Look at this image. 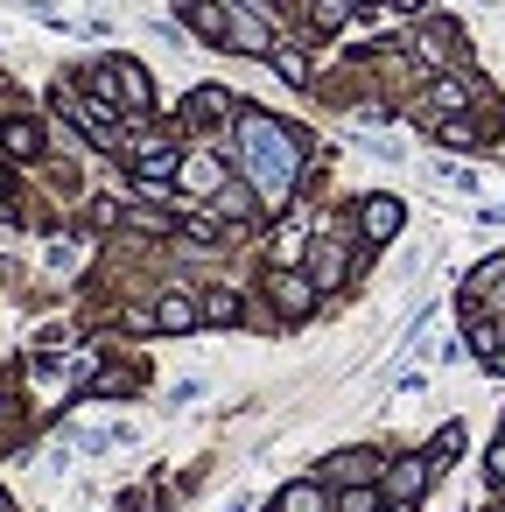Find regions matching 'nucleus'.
<instances>
[{
	"label": "nucleus",
	"mask_w": 505,
	"mask_h": 512,
	"mask_svg": "<svg viewBox=\"0 0 505 512\" xmlns=\"http://www.w3.org/2000/svg\"><path fill=\"white\" fill-rule=\"evenodd\" d=\"M239 148H246L253 190H260L267 204H288V183H295V162H302L295 134H288L274 113H239Z\"/></svg>",
	"instance_id": "1"
},
{
	"label": "nucleus",
	"mask_w": 505,
	"mask_h": 512,
	"mask_svg": "<svg viewBox=\"0 0 505 512\" xmlns=\"http://www.w3.org/2000/svg\"><path fill=\"white\" fill-rule=\"evenodd\" d=\"M267 288H274V309H281L288 323H302V316L316 309V281H309V274H274Z\"/></svg>",
	"instance_id": "2"
},
{
	"label": "nucleus",
	"mask_w": 505,
	"mask_h": 512,
	"mask_svg": "<svg viewBox=\"0 0 505 512\" xmlns=\"http://www.w3.org/2000/svg\"><path fill=\"white\" fill-rule=\"evenodd\" d=\"M176 176H183V190H197V197H218V190L232 183V176H225V162H218L211 148H204V155H183V169H176Z\"/></svg>",
	"instance_id": "3"
},
{
	"label": "nucleus",
	"mask_w": 505,
	"mask_h": 512,
	"mask_svg": "<svg viewBox=\"0 0 505 512\" xmlns=\"http://www.w3.org/2000/svg\"><path fill=\"white\" fill-rule=\"evenodd\" d=\"M358 225H365L372 246H386V239L400 232V197H365V204H358Z\"/></svg>",
	"instance_id": "4"
},
{
	"label": "nucleus",
	"mask_w": 505,
	"mask_h": 512,
	"mask_svg": "<svg viewBox=\"0 0 505 512\" xmlns=\"http://www.w3.org/2000/svg\"><path fill=\"white\" fill-rule=\"evenodd\" d=\"M428 470H435L428 456H400V463L386 470V491H393V498H414V491L428 484Z\"/></svg>",
	"instance_id": "5"
},
{
	"label": "nucleus",
	"mask_w": 505,
	"mask_h": 512,
	"mask_svg": "<svg viewBox=\"0 0 505 512\" xmlns=\"http://www.w3.org/2000/svg\"><path fill=\"white\" fill-rule=\"evenodd\" d=\"M309 281H316V288H337V281H344V239H323V246H316Z\"/></svg>",
	"instance_id": "6"
},
{
	"label": "nucleus",
	"mask_w": 505,
	"mask_h": 512,
	"mask_svg": "<svg viewBox=\"0 0 505 512\" xmlns=\"http://www.w3.org/2000/svg\"><path fill=\"white\" fill-rule=\"evenodd\" d=\"M190 29H197V36H211V43H225L232 8H225V0H197V8H190Z\"/></svg>",
	"instance_id": "7"
},
{
	"label": "nucleus",
	"mask_w": 505,
	"mask_h": 512,
	"mask_svg": "<svg viewBox=\"0 0 505 512\" xmlns=\"http://www.w3.org/2000/svg\"><path fill=\"white\" fill-rule=\"evenodd\" d=\"M155 323H162V330H190V323H204V309H197L190 295H162V309H155Z\"/></svg>",
	"instance_id": "8"
},
{
	"label": "nucleus",
	"mask_w": 505,
	"mask_h": 512,
	"mask_svg": "<svg viewBox=\"0 0 505 512\" xmlns=\"http://www.w3.org/2000/svg\"><path fill=\"white\" fill-rule=\"evenodd\" d=\"M0 148H8V155H36L43 148V127L36 120H8V127H0Z\"/></svg>",
	"instance_id": "9"
},
{
	"label": "nucleus",
	"mask_w": 505,
	"mask_h": 512,
	"mask_svg": "<svg viewBox=\"0 0 505 512\" xmlns=\"http://www.w3.org/2000/svg\"><path fill=\"white\" fill-rule=\"evenodd\" d=\"M274 512H323V484H309V477L288 484V491L274 498Z\"/></svg>",
	"instance_id": "10"
},
{
	"label": "nucleus",
	"mask_w": 505,
	"mask_h": 512,
	"mask_svg": "<svg viewBox=\"0 0 505 512\" xmlns=\"http://www.w3.org/2000/svg\"><path fill=\"white\" fill-rule=\"evenodd\" d=\"M232 113V92H190V120L197 127H211V120H225Z\"/></svg>",
	"instance_id": "11"
},
{
	"label": "nucleus",
	"mask_w": 505,
	"mask_h": 512,
	"mask_svg": "<svg viewBox=\"0 0 505 512\" xmlns=\"http://www.w3.org/2000/svg\"><path fill=\"white\" fill-rule=\"evenodd\" d=\"M225 43H232V50H267V29H260V22H246V15L232 8V29H225Z\"/></svg>",
	"instance_id": "12"
},
{
	"label": "nucleus",
	"mask_w": 505,
	"mask_h": 512,
	"mask_svg": "<svg viewBox=\"0 0 505 512\" xmlns=\"http://www.w3.org/2000/svg\"><path fill=\"white\" fill-rule=\"evenodd\" d=\"M274 71H281L295 92H309V85H316V71H309V57H302V50H281V57H274Z\"/></svg>",
	"instance_id": "13"
},
{
	"label": "nucleus",
	"mask_w": 505,
	"mask_h": 512,
	"mask_svg": "<svg viewBox=\"0 0 505 512\" xmlns=\"http://www.w3.org/2000/svg\"><path fill=\"white\" fill-rule=\"evenodd\" d=\"M309 22H316L323 36H330V29H344V22H351V0H316V8H309Z\"/></svg>",
	"instance_id": "14"
},
{
	"label": "nucleus",
	"mask_w": 505,
	"mask_h": 512,
	"mask_svg": "<svg viewBox=\"0 0 505 512\" xmlns=\"http://www.w3.org/2000/svg\"><path fill=\"white\" fill-rule=\"evenodd\" d=\"M204 323H239V295H232V288H211V302H204Z\"/></svg>",
	"instance_id": "15"
},
{
	"label": "nucleus",
	"mask_w": 505,
	"mask_h": 512,
	"mask_svg": "<svg viewBox=\"0 0 505 512\" xmlns=\"http://www.w3.org/2000/svg\"><path fill=\"white\" fill-rule=\"evenodd\" d=\"M218 211H225V218H253V190L225 183V190H218Z\"/></svg>",
	"instance_id": "16"
},
{
	"label": "nucleus",
	"mask_w": 505,
	"mask_h": 512,
	"mask_svg": "<svg viewBox=\"0 0 505 512\" xmlns=\"http://www.w3.org/2000/svg\"><path fill=\"white\" fill-rule=\"evenodd\" d=\"M435 141H449V148H477V127H463V120H435Z\"/></svg>",
	"instance_id": "17"
},
{
	"label": "nucleus",
	"mask_w": 505,
	"mask_h": 512,
	"mask_svg": "<svg viewBox=\"0 0 505 512\" xmlns=\"http://www.w3.org/2000/svg\"><path fill=\"white\" fill-rule=\"evenodd\" d=\"M456 449H463V428H442V435H435V442H428V463H435V470H442V463H449V456H456Z\"/></svg>",
	"instance_id": "18"
},
{
	"label": "nucleus",
	"mask_w": 505,
	"mask_h": 512,
	"mask_svg": "<svg viewBox=\"0 0 505 512\" xmlns=\"http://www.w3.org/2000/svg\"><path fill=\"white\" fill-rule=\"evenodd\" d=\"M337 477H351V484H365V477H372V449H344V463H337Z\"/></svg>",
	"instance_id": "19"
},
{
	"label": "nucleus",
	"mask_w": 505,
	"mask_h": 512,
	"mask_svg": "<svg viewBox=\"0 0 505 512\" xmlns=\"http://www.w3.org/2000/svg\"><path fill=\"white\" fill-rule=\"evenodd\" d=\"M463 99H470V92H463V85H456V78H442V85H435V92H428V106H442V113H456V106H463Z\"/></svg>",
	"instance_id": "20"
},
{
	"label": "nucleus",
	"mask_w": 505,
	"mask_h": 512,
	"mask_svg": "<svg viewBox=\"0 0 505 512\" xmlns=\"http://www.w3.org/2000/svg\"><path fill=\"white\" fill-rule=\"evenodd\" d=\"M344 512H372V491H365V484H351V491H344Z\"/></svg>",
	"instance_id": "21"
},
{
	"label": "nucleus",
	"mask_w": 505,
	"mask_h": 512,
	"mask_svg": "<svg viewBox=\"0 0 505 512\" xmlns=\"http://www.w3.org/2000/svg\"><path fill=\"white\" fill-rule=\"evenodd\" d=\"M484 477H491V484H505V442H498V449L484 456Z\"/></svg>",
	"instance_id": "22"
},
{
	"label": "nucleus",
	"mask_w": 505,
	"mask_h": 512,
	"mask_svg": "<svg viewBox=\"0 0 505 512\" xmlns=\"http://www.w3.org/2000/svg\"><path fill=\"white\" fill-rule=\"evenodd\" d=\"M393 8H400V15H421V8H428V0H393Z\"/></svg>",
	"instance_id": "23"
},
{
	"label": "nucleus",
	"mask_w": 505,
	"mask_h": 512,
	"mask_svg": "<svg viewBox=\"0 0 505 512\" xmlns=\"http://www.w3.org/2000/svg\"><path fill=\"white\" fill-rule=\"evenodd\" d=\"M0 512H8V491H0Z\"/></svg>",
	"instance_id": "24"
}]
</instances>
